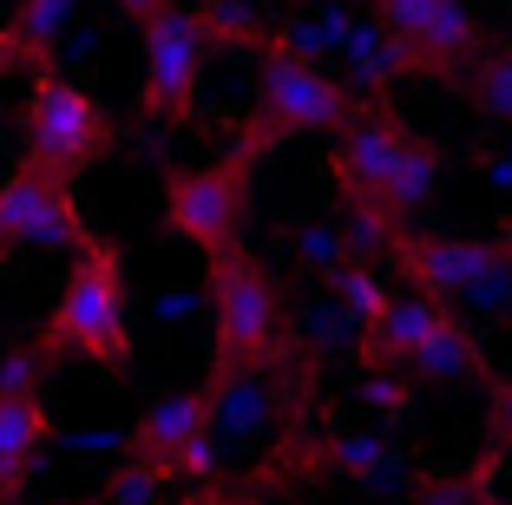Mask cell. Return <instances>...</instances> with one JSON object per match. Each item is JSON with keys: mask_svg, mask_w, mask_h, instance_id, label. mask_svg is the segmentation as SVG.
I'll return each mask as SVG.
<instances>
[{"mask_svg": "<svg viewBox=\"0 0 512 505\" xmlns=\"http://www.w3.org/2000/svg\"><path fill=\"white\" fill-rule=\"evenodd\" d=\"M322 171H329V191L342 197L348 210L368 204L381 217H394L407 230V217L434 197L440 184V158L421 132H407L401 112L362 99L355 119L342 132H329V151H322Z\"/></svg>", "mask_w": 512, "mask_h": 505, "instance_id": "6da1fadb", "label": "cell"}, {"mask_svg": "<svg viewBox=\"0 0 512 505\" xmlns=\"http://www.w3.org/2000/svg\"><path fill=\"white\" fill-rule=\"evenodd\" d=\"M355 92L342 79H329L316 60H302V53H283V46L263 33L256 40V112L237 138V158H263V151L289 145L302 132H342L355 119Z\"/></svg>", "mask_w": 512, "mask_h": 505, "instance_id": "7a4b0ae2", "label": "cell"}, {"mask_svg": "<svg viewBox=\"0 0 512 505\" xmlns=\"http://www.w3.org/2000/svg\"><path fill=\"white\" fill-rule=\"evenodd\" d=\"M46 355H79L92 368L119 374L132 361V296H125V263L112 243L92 237L66 269V289L53 302V322L40 328Z\"/></svg>", "mask_w": 512, "mask_h": 505, "instance_id": "3957f363", "label": "cell"}, {"mask_svg": "<svg viewBox=\"0 0 512 505\" xmlns=\"http://www.w3.org/2000/svg\"><path fill=\"white\" fill-rule=\"evenodd\" d=\"M204 309H211V368H263L283 342V289L243 243L211 256Z\"/></svg>", "mask_w": 512, "mask_h": 505, "instance_id": "277c9868", "label": "cell"}, {"mask_svg": "<svg viewBox=\"0 0 512 505\" xmlns=\"http://www.w3.org/2000/svg\"><path fill=\"white\" fill-rule=\"evenodd\" d=\"M20 119H27V164L33 171H53L66 184L112 145L106 105L60 73H33V92H27V112Z\"/></svg>", "mask_w": 512, "mask_h": 505, "instance_id": "5b68a950", "label": "cell"}, {"mask_svg": "<svg viewBox=\"0 0 512 505\" xmlns=\"http://www.w3.org/2000/svg\"><path fill=\"white\" fill-rule=\"evenodd\" d=\"M250 158H217V164H184L165 178V230L191 250L217 256L243 243V217H250Z\"/></svg>", "mask_w": 512, "mask_h": 505, "instance_id": "8992f818", "label": "cell"}, {"mask_svg": "<svg viewBox=\"0 0 512 505\" xmlns=\"http://www.w3.org/2000/svg\"><path fill=\"white\" fill-rule=\"evenodd\" d=\"M204 60H211V33L197 20V7L165 0L145 20V86H138V112L158 125H178L197 112L204 92Z\"/></svg>", "mask_w": 512, "mask_h": 505, "instance_id": "52a82bcc", "label": "cell"}, {"mask_svg": "<svg viewBox=\"0 0 512 505\" xmlns=\"http://www.w3.org/2000/svg\"><path fill=\"white\" fill-rule=\"evenodd\" d=\"M388 256L407 283L434 302H460L467 289L512 276V237H421V230H394Z\"/></svg>", "mask_w": 512, "mask_h": 505, "instance_id": "ba28073f", "label": "cell"}, {"mask_svg": "<svg viewBox=\"0 0 512 505\" xmlns=\"http://www.w3.org/2000/svg\"><path fill=\"white\" fill-rule=\"evenodd\" d=\"M92 230L73 204V184L53 171L20 164L14 178L0 184V256L7 250H86Z\"/></svg>", "mask_w": 512, "mask_h": 505, "instance_id": "9c48e42d", "label": "cell"}, {"mask_svg": "<svg viewBox=\"0 0 512 505\" xmlns=\"http://www.w3.org/2000/svg\"><path fill=\"white\" fill-rule=\"evenodd\" d=\"M204 401H211V414H204V433H211L217 453H256V446L270 440L276 427V381L270 368H211V381H204Z\"/></svg>", "mask_w": 512, "mask_h": 505, "instance_id": "30bf717a", "label": "cell"}, {"mask_svg": "<svg viewBox=\"0 0 512 505\" xmlns=\"http://www.w3.org/2000/svg\"><path fill=\"white\" fill-rule=\"evenodd\" d=\"M309 473H329V479H348L355 492H407L414 486V460H407L401 446L388 440L381 427H362V433H329V440L309 453Z\"/></svg>", "mask_w": 512, "mask_h": 505, "instance_id": "8fae6325", "label": "cell"}, {"mask_svg": "<svg viewBox=\"0 0 512 505\" xmlns=\"http://www.w3.org/2000/svg\"><path fill=\"white\" fill-rule=\"evenodd\" d=\"M447 309H453V302H434V296H421V289H407V296L388 302L368 328H355V342H348V348H355V361H362L368 374H394V368H407V355L440 328Z\"/></svg>", "mask_w": 512, "mask_h": 505, "instance_id": "7c38bea8", "label": "cell"}, {"mask_svg": "<svg viewBox=\"0 0 512 505\" xmlns=\"http://www.w3.org/2000/svg\"><path fill=\"white\" fill-rule=\"evenodd\" d=\"M342 66H348V79L342 86L355 92V99H375L381 105V92L394 86V79H407V73H421V60H414V46L407 40H394L388 27H381L375 14L368 20H348V33H342Z\"/></svg>", "mask_w": 512, "mask_h": 505, "instance_id": "4fadbf2b", "label": "cell"}, {"mask_svg": "<svg viewBox=\"0 0 512 505\" xmlns=\"http://www.w3.org/2000/svg\"><path fill=\"white\" fill-rule=\"evenodd\" d=\"M204 414H211L204 387H184V394H158V401H151L145 414L125 427V453H132V460H151V466H171L184 446L204 433Z\"/></svg>", "mask_w": 512, "mask_h": 505, "instance_id": "5bb4252c", "label": "cell"}, {"mask_svg": "<svg viewBox=\"0 0 512 505\" xmlns=\"http://www.w3.org/2000/svg\"><path fill=\"white\" fill-rule=\"evenodd\" d=\"M407 374H414V387H493V368H486V355H480V342H473V328H467V315L460 309H447L440 315V328L427 335L414 355H407Z\"/></svg>", "mask_w": 512, "mask_h": 505, "instance_id": "9a60e30c", "label": "cell"}, {"mask_svg": "<svg viewBox=\"0 0 512 505\" xmlns=\"http://www.w3.org/2000/svg\"><path fill=\"white\" fill-rule=\"evenodd\" d=\"M46 440H53L46 394H14V401H0V505L20 499V486L33 479V460H40Z\"/></svg>", "mask_w": 512, "mask_h": 505, "instance_id": "2e32d148", "label": "cell"}, {"mask_svg": "<svg viewBox=\"0 0 512 505\" xmlns=\"http://www.w3.org/2000/svg\"><path fill=\"white\" fill-rule=\"evenodd\" d=\"M348 342H355V322H348V315L335 309L329 296H316V302H302V309H289V348H302L309 361L335 355V348H348Z\"/></svg>", "mask_w": 512, "mask_h": 505, "instance_id": "e0dca14e", "label": "cell"}, {"mask_svg": "<svg viewBox=\"0 0 512 505\" xmlns=\"http://www.w3.org/2000/svg\"><path fill=\"white\" fill-rule=\"evenodd\" d=\"M283 250L296 256V269H302V276H316V283H329L335 269L348 263V250H342V223H322V217L289 223V230H283Z\"/></svg>", "mask_w": 512, "mask_h": 505, "instance_id": "ac0fdd59", "label": "cell"}, {"mask_svg": "<svg viewBox=\"0 0 512 505\" xmlns=\"http://www.w3.org/2000/svg\"><path fill=\"white\" fill-rule=\"evenodd\" d=\"M73 14H79V0H20V14H14L7 33H14V46L40 66V60H53V40L73 27Z\"/></svg>", "mask_w": 512, "mask_h": 505, "instance_id": "d6986e66", "label": "cell"}, {"mask_svg": "<svg viewBox=\"0 0 512 505\" xmlns=\"http://www.w3.org/2000/svg\"><path fill=\"white\" fill-rule=\"evenodd\" d=\"M460 92H467V105L480 119L512 125V46L506 53H480V66L460 73Z\"/></svg>", "mask_w": 512, "mask_h": 505, "instance_id": "ffe728a7", "label": "cell"}, {"mask_svg": "<svg viewBox=\"0 0 512 505\" xmlns=\"http://www.w3.org/2000/svg\"><path fill=\"white\" fill-rule=\"evenodd\" d=\"M322 289H329V302H335V309H342L355 328H368V322H375V315L394 302V296H388V283H381V276H375L368 263H342Z\"/></svg>", "mask_w": 512, "mask_h": 505, "instance_id": "44dd1931", "label": "cell"}, {"mask_svg": "<svg viewBox=\"0 0 512 505\" xmlns=\"http://www.w3.org/2000/svg\"><path fill=\"white\" fill-rule=\"evenodd\" d=\"M171 499V473L151 460H132L125 453V466H112L106 486H99V505H165Z\"/></svg>", "mask_w": 512, "mask_h": 505, "instance_id": "7402d4cb", "label": "cell"}, {"mask_svg": "<svg viewBox=\"0 0 512 505\" xmlns=\"http://www.w3.org/2000/svg\"><path fill=\"white\" fill-rule=\"evenodd\" d=\"M46 374H53V355H46L40 335L20 342V348H7V355H0V401H14V394H40Z\"/></svg>", "mask_w": 512, "mask_h": 505, "instance_id": "603a6c76", "label": "cell"}, {"mask_svg": "<svg viewBox=\"0 0 512 505\" xmlns=\"http://www.w3.org/2000/svg\"><path fill=\"white\" fill-rule=\"evenodd\" d=\"M486 492V466L467 479H414V505H480Z\"/></svg>", "mask_w": 512, "mask_h": 505, "instance_id": "cb8c5ba5", "label": "cell"}, {"mask_svg": "<svg viewBox=\"0 0 512 505\" xmlns=\"http://www.w3.org/2000/svg\"><path fill=\"white\" fill-rule=\"evenodd\" d=\"M362 401L375 407L381 420H407V407H414V381H394V374H362Z\"/></svg>", "mask_w": 512, "mask_h": 505, "instance_id": "d4e9b609", "label": "cell"}, {"mask_svg": "<svg viewBox=\"0 0 512 505\" xmlns=\"http://www.w3.org/2000/svg\"><path fill=\"white\" fill-rule=\"evenodd\" d=\"M368 7H375V20L394 40H414V33L427 27V14H434V0H368Z\"/></svg>", "mask_w": 512, "mask_h": 505, "instance_id": "484cf974", "label": "cell"}, {"mask_svg": "<svg viewBox=\"0 0 512 505\" xmlns=\"http://www.w3.org/2000/svg\"><path fill=\"white\" fill-rule=\"evenodd\" d=\"M66 453H125V427H86V433H66Z\"/></svg>", "mask_w": 512, "mask_h": 505, "instance_id": "4316f807", "label": "cell"}, {"mask_svg": "<svg viewBox=\"0 0 512 505\" xmlns=\"http://www.w3.org/2000/svg\"><path fill=\"white\" fill-rule=\"evenodd\" d=\"M486 427L499 433V446H512V381L486 387Z\"/></svg>", "mask_w": 512, "mask_h": 505, "instance_id": "83f0119b", "label": "cell"}, {"mask_svg": "<svg viewBox=\"0 0 512 505\" xmlns=\"http://www.w3.org/2000/svg\"><path fill=\"white\" fill-rule=\"evenodd\" d=\"M191 309H197V296H184V289H158V296H151V315H158V322H184Z\"/></svg>", "mask_w": 512, "mask_h": 505, "instance_id": "f1b7e54d", "label": "cell"}, {"mask_svg": "<svg viewBox=\"0 0 512 505\" xmlns=\"http://www.w3.org/2000/svg\"><path fill=\"white\" fill-rule=\"evenodd\" d=\"M184 505H263V499H250V492H224V486H191Z\"/></svg>", "mask_w": 512, "mask_h": 505, "instance_id": "f546056e", "label": "cell"}, {"mask_svg": "<svg viewBox=\"0 0 512 505\" xmlns=\"http://www.w3.org/2000/svg\"><path fill=\"white\" fill-rule=\"evenodd\" d=\"M112 7H119V14H132V20H138V27H145V20H151V14H158V7H165V0H112Z\"/></svg>", "mask_w": 512, "mask_h": 505, "instance_id": "4dcf8cb0", "label": "cell"}, {"mask_svg": "<svg viewBox=\"0 0 512 505\" xmlns=\"http://www.w3.org/2000/svg\"><path fill=\"white\" fill-rule=\"evenodd\" d=\"M486 178H493V184H506V191H512V158H486Z\"/></svg>", "mask_w": 512, "mask_h": 505, "instance_id": "1f68e13d", "label": "cell"}, {"mask_svg": "<svg viewBox=\"0 0 512 505\" xmlns=\"http://www.w3.org/2000/svg\"><path fill=\"white\" fill-rule=\"evenodd\" d=\"M480 505H512V499H506V492H480Z\"/></svg>", "mask_w": 512, "mask_h": 505, "instance_id": "d6a6232c", "label": "cell"}]
</instances>
